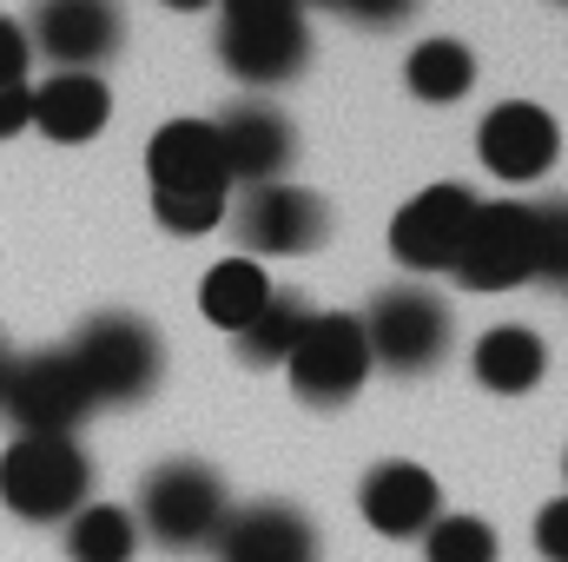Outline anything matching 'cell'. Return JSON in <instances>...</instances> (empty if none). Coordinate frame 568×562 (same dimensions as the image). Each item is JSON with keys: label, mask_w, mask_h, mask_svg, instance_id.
Returning a JSON list of instances; mask_svg holds the SVG:
<instances>
[{"label": "cell", "mask_w": 568, "mask_h": 562, "mask_svg": "<svg viewBox=\"0 0 568 562\" xmlns=\"http://www.w3.org/2000/svg\"><path fill=\"white\" fill-rule=\"evenodd\" d=\"M93 463L73 436H13L0 456V503L20 523H67L87 510Z\"/></svg>", "instance_id": "6da1fadb"}, {"label": "cell", "mask_w": 568, "mask_h": 562, "mask_svg": "<svg viewBox=\"0 0 568 562\" xmlns=\"http://www.w3.org/2000/svg\"><path fill=\"white\" fill-rule=\"evenodd\" d=\"M232 503H225V476L199 456H172L145 476L140 490V530L159 550H205L219 543Z\"/></svg>", "instance_id": "7a4b0ae2"}, {"label": "cell", "mask_w": 568, "mask_h": 562, "mask_svg": "<svg viewBox=\"0 0 568 562\" xmlns=\"http://www.w3.org/2000/svg\"><path fill=\"white\" fill-rule=\"evenodd\" d=\"M364 324V344H371V364H384L390 378H424L449 358V304L424 291V284H384L371 298V311L357 318Z\"/></svg>", "instance_id": "3957f363"}, {"label": "cell", "mask_w": 568, "mask_h": 562, "mask_svg": "<svg viewBox=\"0 0 568 562\" xmlns=\"http://www.w3.org/2000/svg\"><path fill=\"white\" fill-rule=\"evenodd\" d=\"M67 351L87 371V384H93L100 404H140V398L159 391V378H165V344H159V331L145 318H133V311L87 318Z\"/></svg>", "instance_id": "277c9868"}, {"label": "cell", "mask_w": 568, "mask_h": 562, "mask_svg": "<svg viewBox=\"0 0 568 562\" xmlns=\"http://www.w3.org/2000/svg\"><path fill=\"white\" fill-rule=\"evenodd\" d=\"M93 384L73 364V351H33V358H7L0 378V411L20 436H73L93 411Z\"/></svg>", "instance_id": "5b68a950"}, {"label": "cell", "mask_w": 568, "mask_h": 562, "mask_svg": "<svg viewBox=\"0 0 568 562\" xmlns=\"http://www.w3.org/2000/svg\"><path fill=\"white\" fill-rule=\"evenodd\" d=\"M284 378L291 391L311 404V411H337L364 391L371 378V344H364V324L344 318V311H317L311 331L297 338V351L284 358Z\"/></svg>", "instance_id": "8992f818"}, {"label": "cell", "mask_w": 568, "mask_h": 562, "mask_svg": "<svg viewBox=\"0 0 568 562\" xmlns=\"http://www.w3.org/2000/svg\"><path fill=\"white\" fill-rule=\"evenodd\" d=\"M27 47L53 60V73H100L126 47V7L120 0H33Z\"/></svg>", "instance_id": "52a82bcc"}, {"label": "cell", "mask_w": 568, "mask_h": 562, "mask_svg": "<svg viewBox=\"0 0 568 562\" xmlns=\"http://www.w3.org/2000/svg\"><path fill=\"white\" fill-rule=\"evenodd\" d=\"M449 272L469 291H516V284H529L536 279V219H529V205H516V199L476 205Z\"/></svg>", "instance_id": "ba28073f"}, {"label": "cell", "mask_w": 568, "mask_h": 562, "mask_svg": "<svg viewBox=\"0 0 568 562\" xmlns=\"http://www.w3.org/2000/svg\"><path fill=\"white\" fill-rule=\"evenodd\" d=\"M232 225H239L245 252H258V259H304V252H317L331 239V205L311 185L278 179V185H252L239 199Z\"/></svg>", "instance_id": "9c48e42d"}, {"label": "cell", "mask_w": 568, "mask_h": 562, "mask_svg": "<svg viewBox=\"0 0 568 562\" xmlns=\"http://www.w3.org/2000/svg\"><path fill=\"white\" fill-rule=\"evenodd\" d=\"M219 60L245 87H284L311 60V27H304V13H239V20H219Z\"/></svg>", "instance_id": "30bf717a"}, {"label": "cell", "mask_w": 568, "mask_h": 562, "mask_svg": "<svg viewBox=\"0 0 568 562\" xmlns=\"http://www.w3.org/2000/svg\"><path fill=\"white\" fill-rule=\"evenodd\" d=\"M469 212H476V192L469 185H424L397 219H390V252L397 265L410 272H449L456 265V245L469 232Z\"/></svg>", "instance_id": "8fae6325"}, {"label": "cell", "mask_w": 568, "mask_h": 562, "mask_svg": "<svg viewBox=\"0 0 568 562\" xmlns=\"http://www.w3.org/2000/svg\"><path fill=\"white\" fill-rule=\"evenodd\" d=\"M219 127V159H225V179L232 185H278L291 179V159H297V127L284 120L278 107H265V100H245V107H232L225 120H212Z\"/></svg>", "instance_id": "7c38bea8"}, {"label": "cell", "mask_w": 568, "mask_h": 562, "mask_svg": "<svg viewBox=\"0 0 568 562\" xmlns=\"http://www.w3.org/2000/svg\"><path fill=\"white\" fill-rule=\"evenodd\" d=\"M476 152H483V165H489L496 179L529 185V179H542V172L556 165L562 133H556V120H549L536 100H503V107L483 113V127H476Z\"/></svg>", "instance_id": "4fadbf2b"}, {"label": "cell", "mask_w": 568, "mask_h": 562, "mask_svg": "<svg viewBox=\"0 0 568 562\" xmlns=\"http://www.w3.org/2000/svg\"><path fill=\"white\" fill-rule=\"evenodd\" d=\"M357 510H364V523H371L377 536H424L429 523L443 516V490H436V476H429L424 463L390 456V463H377V470L364 476Z\"/></svg>", "instance_id": "5bb4252c"}, {"label": "cell", "mask_w": 568, "mask_h": 562, "mask_svg": "<svg viewBox=\"0 0 568 562\" xmlns=\"http://www.w3.org/2000/svg\"><path fill=\"white\" fill-rule=\"evenodd\" d=\"M145 172L152 192H232L212 120H165L145 145Z\"/></svg>", "instance_id": "9a60e30c"}, {"label": "cell", "mask_w": 568, "mask_h": 562, "mask_svg": "<svg viewBox=\"0 0 568 562\" xmlns=\"http://www.w3.org/2000/svg\"><path fill=\"white\" fill-rule=\"evenodd\" d=\"M106 120H113V93L100 73H53V80L27 87V127H40L53 145L100 140Z\"/></svg>", "instance_id": "2e32d148"}, {"label": "cell", "mask_w": 568, "mask_h": 562, "mask_svg": "<svg viewBox=\"0 0 568 562\" xmlns=\"http://www.w3.org/2000/svg\"><path fill=\"white\" fill-rule=\"evenodd\" d=\"M219 562H317V530L291 503H252L225 516Z\"/></svg>", "instance_id": "e0dca14e"}, {"label": "cell", "mask_w": 568, "mask_h": 562, "mask_svg": "<svg viewBox=\"0 0 568 562\" xmlns=\"http://www.w3.org/2000/svg\"><path fill=\"white\" fill-rule=\"evenodd\" d=\"M549 371V344L529 331V324H496L476 338V384L496 391V398H523L536 391Z\"/></svg>", "instance_id": "ac0fdd59"}, {"label": "cell", "mask_w": 568, "mask_h": 562, "mask_svg": "<svg viewBox=\"0 0 568 562\" xmlns=\"http://www.w3.org/2000/svg\"><path fill=\"white\" fill-rule=\"evenodd\" d=\"M265 298H272V279L258 272V259H219L205 284H199V311L219 324V331H245L258 311H265Z\"/></svg>", "instance_id": "d6986e66"}, {"label": "cell", "mask_w": 568, "mask_h": 562, "mask_svg": "<svg viewBox=\"0 0 568 562\" xmlns=\"http://www.w3.org/2000/svg\"><path fill=\"white\" fill-rule=\"evenodd\" d=\"M404 87L417 93V100H429V107H456L469 87H476V53L463 47V40H424L410 60H404Z\"/></svg>", "instance_id": "ffe728a7"}, {"label": "cell", "mask_w": 568, "mask_h": 562, "mask_svg": "<svg viewBox=\"0 0 568 562\" xmlns=\"http://www.w3.org/2000/svg\"><path fill=\"white\" fill-rule=\"evenodd\" d=\"M140 550V523L120 503H87L67 516V556L73 562H133Z\"/></svg>", "instance_id": "44dd1931"}, {"label": "cell", "mask_w": 568, "mask_h": 562, "mask_svg": "<svg viewBox=\"0 0 568 562\" xmlns=\"http://www.w3.org/2000/svg\"><path fill=\"white\" fill-rule=\"evenodd\" d=\"M311 304L297 298V291H272L265 298V311L239 331V351H245V364H284L291 351H297V338L311 331Z\"/></svg>", "instance_id": "7402d4cb"}, {"label": "cell", "mask_w": 568, "mask_h": 562, "mask_svg": "<svg viewBox=\"0 0 568 562\" xmlns=\"http://www.w3.org/2000/svg\"><path fill=\"white\" fill-rule=\"evenodd\" d=\"M424 562H496V530L483 516H436L424 530Z\"/></svg>", "instance_id": "603a6c76"}, {"label": "cell", "mask_w": 568, "mask_h": 562, "mask_svg": "<svg viewBox=\"0 0 568 562\" xmlns=\"http://www.w3.org/2000/svg\"><path fill=\"white\" fill-rule=\"evenodd\" d=\"M152 212H159L165 232L199 239V232H212L225 219V192H152Z\"/></svg>", "instance_id": "cb8c5ba5"}, {"label": "cell", "mask_w": 568, "mask_h": 562, "mask_svg": "<svg viewBox=\"0 0 568 562\" xmlns=\"http://www.w3.org/2000/svg\"><path fill=\"white\" fill-rule=\"evenodd\" d=\"M529 219H536V279L568 284V199L529 205Z\"/></svg>", "instance_id": "d4e9b609"}, {"label": "cell", "mask_w": 568, "mask_h": 562, "mask_svg": "<svg viewBox=\"0 0 568 562\" xmlns=\"http://www.w3.org/2000/svg\"><path fill=\"white\" fill-rule=\"evenodd\" d=\"M27 60H33V47H27V27L0 13V87H20V80H27Z\"/></svg>", "instance_id": "484cf974"}, {"label": "cell", "mask_w": 568, "mask_h": 562, "mask_svg": "<svg viewBox=\"0 0 568 562\" xmlns=\"http://www.w3.org/2000/svg\"><path fill=\"white\" fill-rule=\"evenodd\" d=\"M536 550H542V562H568V496H556L536 516Z\"/></svg>", "instance_id": "4316f807"}, {"label": "cell", "mask_w": 568, "mask_h": 562, "mask_svg": "<svg viewBox=\"0 0 568 562\" xmlns=\"http://www.w3.org/2000/svg\"><path fill=\"white\" fill-rule=\"evenodd\" d=\"M417 13V0H344V20L357 27H404Z\"/></svg>", "instance_id": "83f0119b"}, {"label": "cell", "mask_w": 568, "mask_h": 562, "mask_svg": "<svg viewBox=\"0 0 568 562\" xmlns=\"http://www.w3.org/2000/svg\"><path fill=\"white\" fill-rule=\"evenodd\" d=\"M27 127V80L20 87H0V140H13Z\"/></svg>", "instance_id": "f1b7e54d"}, {"label": "cell", "mask_w": 568, "mask_h": 562, "mask_svg": "<svg viewBox=\"0 0 568 562\" xmlns=\"http://www.w3.org/2000/svg\"><path fill=\"white\" fill-rule=\"evenodd\" d=\"M239 13H304L297 0H225V20H239Z\"/></svg>", "instance_id": "f546056e"}, {"label": "cell", "mask_w": 568, "mask_h": 562, "mask_svg": "<svg viewBox=\"0 0 568 562\" xmlns=\"http://www.w3.org/2000/svg\"><path fill=\"white\" fill-rule=\"evenodd\" d=\"M165 7H179V13H192V7H212V0H165Z\"/></svg>", "instance_id": "4dcf8cb0"}, {"label": "cell", "mask_w": 568, "mask_h": 562, "mask_svg": "<svg viewBox=\"0 0 568 562\" xmlns=\"http://www.w3.org/2000/svg\"><path fill=\"white\" fill-rule=\"evenodd\" d=\"M297 7H331V13H344V0H297Z\"/></svg>", "instance_id": "1f68e13d"}, {"label": "cell", "mask_w": 568, "mask_h": 562, "mask_svg": "<svg viewBox=\"0 0 568 562\" xmlns=\"http://www.w3.org/2000/svg\"><path fill=\"white\" fill-rule=\"evenodd\" d=\"M0 378H7V344H0Z\"/></svg>", "instance_id": "d6a6232c"}, {"label": "cell", "mask_w": 568, "mask_h": 562, "mask_svg": "<svg viewBox=\"0 0 568 562\" xmlns=\"http://www.w3.org/2000/svg\"><path fill=\"white\" fill-rule=\"evenodd\" d=\"M562 470H568V463H562Z\"/></svg>", "instance_id": "836d02e7"}, {"label": "cell", "mask_w": 568, "mask_h": 562, "mask_svg": "<svg viewBox=\"0 0 568 562\" xmlns=\"http://www.w3.org/2000/svg\"><path fill=\"white\" fill-rule=\"evenodd\" d=\"M562 7H568V0H562Z\"/></svg>", "instance_id": "e575fe53"}]
</instances>
